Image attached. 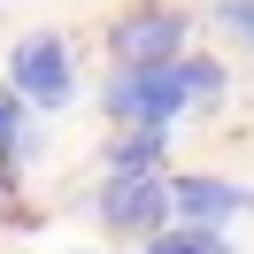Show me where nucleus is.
Returning a JSON list of instances; mask_svg holds the SVG:
<instances>
[{"label":"nucleus","instance_id":"nucleus-3","mask_svg":"<svg viewBox=\"0 0 254 254\" xmlns=\"http://www.w3.org/2000/svg\"><path fill=\"white\" fill-rule=\"evenodd\" d=\"M8 85H16V100H31V108H62V100L77 93L62 39H54V31H31V39H16V54H8Z\"/></svg>","mask_w":254,"mask_h":254},{"label":"nucleus","instance_id":"nucleus-7","mask_svg":"<svg viewBox=\"0 0 254 254\" xmlns=\"http://www.w3.org/2000/svg\"><path fill=\"white\" fill-rule=\"evenodd\" d=\"M146 254H231V239L192 223V231H154V239H146Z\"/></svg>","mask_w":254,"mask_h":254},{"label":"nucleus","instance_id":"nucleus-8","mask_svg":"<svg viewBox=\"0 0 254 254\" xmlns=\"http://www.w3.org/2000/svg\"><path fill=\"white\" fill-rule=\"evenodd\" d=\"M216 23H231L239 39H254V0H216Z\"/></svg>","mask_w":254,"mask_h":254},{"label":"nucleus","instance_id":"nucleus-5","mask_svg":"<svg viewBox=\"0 0 254 254\" xmlns=\"http://www.w3.org/2000/svg\"><path fill=\"white\" fill-rule=\"evenodd\" d=\"M239 208H254V192L223 185V177H170V216H192L200 231H216V223L239 216Z\"/></svg>","mask_w":254,"mask_h":254},{"label":"nucleus","instance_id":"nucleus-1","mask_svg":"<svg viewBox=\"0 0 254 254\" xmlns=\"http://www.w3.org/2000/svg\"><path fill=\"white\" fill-rule=\"evenodd\" d=\"M223 93V62H162V69H124V77L100 93V108L116 116V124H154L170 131V116L185 108V100H216Z\"/></svg>","mask_w":254,"mask_h":254},{"label":"nucleus","instance_id":"nucleus-2","mask_svg":"<svg viewBox=\"0 0 254 254\" xmlns=\"http://www.w3.org/2000/svg\"><path fill=\"white\" fill-rule=\"evenodd\" d=\"M108 54L116 69H162L185 54V16L177 8H131V16L108 23Z\"/></svg>","mask_w":254,"mask_h":254},{"label":"nucleus","instance_id":"nucleus-6","mask_svg":"<svg viewBox=\"0 0 254 254\" xmlns=\"http://www.w3.org/2000/svg\"><path fill=\"white\" fill-rule=\"evenodd\" d=\"M162 146H170V139H162L154 124L116 131V139H108V177H154L162 170Z\"/></svg>","mask_w":254,"mask_h":254},{"label":"nucleus","instance_id":"nucleus-4","mask_svg":"<svg viewBox=\"0 0 254 254\" xmlns=\"http://www.w3.org/2000/svg\"><path fill=\"white\" fill-rule=\"evenodd\" d=\"M100 223L108 231H146L154 239L162 223H170V177H108L100 185Z\"/></svg>","mask_w":254,"mask_h":254}]
</instances>
